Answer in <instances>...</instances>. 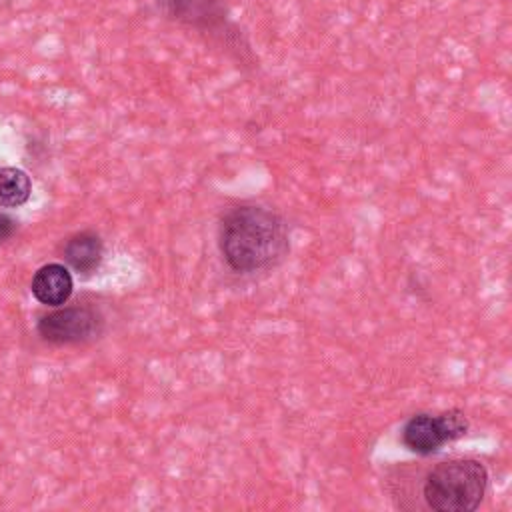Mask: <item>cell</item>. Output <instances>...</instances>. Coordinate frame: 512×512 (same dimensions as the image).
<instances>
[{
  "label": "cell",
  "instance_id": "7a4b0ae2",
  "mask_svg": "<svg viewBox=\"0 0 512 512\" xmlns=\"http://www.w3.org/2000/svg\"><path fill=\"white\" fill-rule=\"evenodd\" d=\"M488 486V472L472 458L436 464L424 478L422 496L438 512H472L480 506Z\"/></svg>",
  "mask_w": 512,
  "mask_h": 512
},
{
  "label": "cell",
  "instance_id": "ba28073f",
  "mask_svg": "<svg viewBox=\"0 0 512 512\" xmlns=\"http://www.w3.org/2000/svg\"><path fill=\"white\" fill-rule=\"evenodd\" d=\"M30 178L20 168H0V206L16 208L30 198Z\"/></svg>",
  "mask_w": 512,
  "mask_h": 512
},
{
  "label": "cell",
  "instance_id": "277c9868",
  "mask_svg": "<svg viewBox=\"0 0 512 512\" xmlns=\"http://www.w3.org/2000/svg\"><path fill=\"white\" fill-rule=\"evenodd\" d=\"M100 328V318L86 306L58 308L40 316L36 330L42 340L52 344H76L92 338Z\"/></svg>",
  "mask_w": 512,
  "mask_h": 512
},
{
  "label": "cell",
  "instance_id": "8992f818",
  "mask_svg": "<svg viewBox=\"0 0 512 512\" xmlns=\"http://www.w3.org/2000/svg\"><path fill=\"white\" fill-rule=\"evenodd\" d=\"M168 16L194 28H214L224 22V0H164Z\"/></svg>",
  "mask_w": 512,
  "mask_h": 512
},
{
  "label": "cell",
  "instance_id": "52a82bcc",
  "mask_svg": "<svg viewBox=\"0 0 512 512\" xmlns=\"http://www.w3.org/2000/svg\"><path fill=\"white\" fill-rule=\"evenodd\" d=\"M102 240L94 232H78L64 244V260L78 274L94 272L102 262Z\"/></svg>",
  "mask_w": 512,
  "mask_h": 512
},
{
  "label": "cell",
  "instance_id": "9c48e42d",
  "mask_svg": "<svg viewBox=\"0 0 512 512\" xmlns=\"http://www.w3.org/2000/svg\"><path fill=\"white\" fill-rule=\"evenodd\" d=\"M16 230V222L6 216V214H0V242H6Z\"/></svg>",
  "mask_w": 512,
  "mask_h": 512
},
{
  "label": "cell",
  "instance_id": "6da1fadb",
  "mask_svg": "<svg viewBox=\"0 0 512 512\" xmlns=\"http://www.w3.org/2000/svg\"><path fill=\"white\" fill-rule=\"evenodd\" d=\"M218 246L224 262L234 272L274 268L290 250L288 224L270 208L240 204L222 216Z\"/></svg>",
  "mask_w": 512,
  "mask_h": 512
},
{
  "label": "cell",
  "instance_id": "3957f363",
  "mask_svg": "<svg viewBox=\"0 0 512 512\" xmlns=\"http://www.w3.org/2000/svg\"><path fill=\"white\" fill-rule=\"evenodd\" d=\"M468 432V418L462 410H446L442 414H414L402 428V444L416 454H432L446 442Z\"/></svg>",
  "mask_w": 512,
  "mask_h": 512
},
{
  "label": "cell",
  "instance_id": "5b68a950",
  "mask_svg": "<svg viewBox=\"0 0 512 512\" xmlns=\"http://www.w3.org/2000/svg\"><path fill=\"white\" fill-rule=\"evenodd\" d=\"M72 274L64 264L52 262L42 268L32 278L30 290L32 296L44 304V306H60L64 304L72 294Z\"/></svg>",
  "mask_w": 512,
  "mask_h": 512
}]
</instances>
